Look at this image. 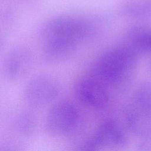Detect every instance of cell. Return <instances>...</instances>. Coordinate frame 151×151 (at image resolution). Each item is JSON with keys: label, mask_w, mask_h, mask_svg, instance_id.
<instances>
[{"label": "cell", "mask_w": 151, "mask_h": 151, "mask_svg": "<svg viewBox=\"0 0 151 151\" xmlns=\"http://www.w3.org/2000/svg\"><path fill=\"white\" fill-rule=\"evenodd\" d=\"M137 54L129 45L110 48L97 60L90 76L106 86L116 84L134 68Z\"/></svg>", "instance_id": "obj_1"}, {"label": "cell", "mask_w": 151, "mask_h": 151, "mask_svg": "<svg viewBox=\"0 0 151 151\" xmlns=\"http://www.w3.org/2000/svg\"><path fill=\"white\" fill-rule=\"evenodd\" d=\"M79 118L78 110L69 101H60L49 111L46 118L45 127L53 136H61L71 131Z\"/></svg>", "instance_id": "obj_3"}, {"label": "cell", "mask_w": 151, "mask_h": 151, "mask_svg": "<svg viewBox=\"0 0 151 151\" xmlns=\"http://www.w3.org/2000/svg\"><path fill=\"white\" fill-rule=\"evenodd\" d=\"M123 12L129 17H140L151 12V1L149 0H129L122 5Z\"/></svg>", "instance_id": "obj_11"}, {"label": "cell", "mask_w": 151, "mask_h": 151, "mask_svg": "<svg viewBox=\"0 0 151 151\" xmlns=\"http://www.w3.org/2000/svg\"><path fill=\"white\" fill-rule=\"evenodd\" d=\"M127 142L124 133L112 119L100 123L94 133L84 142L83 150H97L123 146Z\"/></svg>", "instance_id": "obj_4"}, {"label": "cell", "mask_w": 151, "mask_h": 151, "mask_svg": "<svg viewBox=\"0 0 151 151\" xmlns=\"http://www.w3.org/2000/svg\"><path fill=\"white\" fill-rule=\"evenodd\" d=\"M135 106L151 114V83H145L139 87L135 95Z\"/></svg>", "instance_id": "obj_13"}, {"label": "cell", "mask_w": 151, "mask_h": 151, "mask_svg": "<svg viewBox=\"0 0 151 151\" xmlns=\"http://www.w3.org/2000/svg\"><path fill=\"white\" fill-rule=\"evenodd\" d=\"M73 90L77 100L88 107L101 108L109 101L107 86L91 76L80 78L75 83Z\"/></svg>", "instance_id": "obj_6"}, {"label": "cell", "mask_w": 151, "mask_h": 151, "mask_svg": "<svg viewBox=\"0 0 151 151\" xmlns=\"http://www.w3.org/2000/svg\"><path fill=\"white\" fill-rule=\"evenodd\" d=\"M78 43L65 41H51L42 42V57L50 64L65 62L73 57L77 48Z\"/></svg>", "instance_id": "obj_8"}, {"label": "cell", "mask_w": 151, "mask_h": 151, "mask_svg": "<svg viewBox=\"0 0 151 151\" xmlns=\"http://www.w3.org/2000/svg\"><path fill=\"white\" fill-rule=\"evenodd\" d=\"M32 64L31 50L24 45H17L12 48L5 57L2 66L5 77L11 81L21 80L28 74Z\"/></svg>", "instance_id": "obj_7"}, {"label": "cell", "mask_w": 151, "mask_h": 151, "mask_svg": "<svg viewBox=\"0 0 151 151\" xmlns=\"http://www.w3.org/2000/svg\"><path fill=\"white\" fill-rule=\"evenodd\" d=\"M59 92L60 86L55 78L48 76H38L28 83L24 97L30 105L40 107L54 100Z\"/></svg>", "instance_id": "obj_5"}, {"label": "cell", "mask_w": 151, "mask_h": 151, "mask_svg": "<svg viewBox=\"0 0 151 151\" xmlns=\"http://www.w3.org/2000/svg\"><path fill=\"white\" fill-rule=\"evenodd\" d=\"M91 23L73 15H60L47 20L40 30L42 42L65 41L78 43L92 31Z\"/></svg>", "instance_id": "obj_2"}, {"label": "cell", "mask_w": 151, "mask_h": 151, "mask_svg": "<svg viewBox=\"0 0 151 151\" xmlns=\"http://www.w3.org/2000/svg\"><path fill=\"white\" fill-rule=\"evenodd\" d=\"M150 115L134 106L127 113L126 119L129 127L136 134L146 135L151 131Z\"/></svg>", "instance_id": "obj_9"}, {"label": "cell", "mask_w": 151, "mask_h": 151, "mask_svg": "<svg viewBox=\"0 0 151 151\" xmlns=\"http://www.w3.org/2000/svg\"><path fill=\"white\" fill-rule=\"evenodd\" d=\"M35 126V119L28 112L18 114L14 119V126L15 131L22 135L28 136L32 133Z\"/></svg>", "instance_id": "obj_12"}, {"label": "cell", "mask_w": 151, "mask_h": 151, "mask_svg": "<svg viewBox=\"0 0 151 151\" xmlns=\"http://www.w3.org/2000/svg\"><path fill=\"white\" fill-rule=\"evenodd\" d=\"M130 45L136 52H151V30L139 27L134 29L129 37Z\"/></svg>", "instance_id": "obj_10"}]
</instances>
